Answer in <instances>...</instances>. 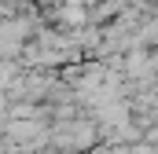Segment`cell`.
I'll return each instance as SVG.
<instances>
[{
	"label": "cell",
	"mask_w": 158,
	"mask_h": 154,
	"mask_svg": "<svg viewBox=\"0 0 158 154\" xmlns=\"http://www.w3.org/2000/svg\"><path fill=\"white\" fill-rule=\"evenodd\" d=\"M0 103H4V99H0Z\"/></svg>",
	"instance_id": "1"
}]
</instances>
